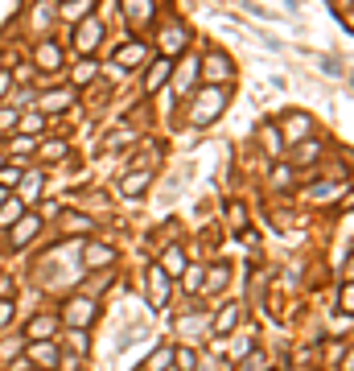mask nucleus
I'll return each instance as SVG.
<instances>
[{
    "label": "nucleus",
    "instance_id": "37",
    "mask_svg": "<svg viewBox=\"0 0 354 371\" xmlns=\"http://www.w3.org/2000/svg\"><path fill=\"white\" fill-rule=\"evenodd\" d=\"M239 371H268V355H264V351H247V355L239 359Z\"/></svg>",
    "mask_w": 354,
    "mask_h": 371
},
{
    "label": "nucleus",
    "instance_id": "11",
    "mask_svg": "<svg viewBox=\"0 0 354 371\" xmlns=\"http://www.w3.org/2000/svg\"><path fill=\"white\" fill-rule=\"evenodd\" d=\"M74 95H78L74 87H49V91H37V103H33V107H37L42 116H49V120H54L58 112H66V107L74 103Z\"/></svg>",
    "mask_w": 354,
    "mask_h": 371
},
{
    "label": "nucleus",
    "instance_id": "35",
    "mask_svg": "<svg viewBox=\"0 0 354 371\" xmlns=\"http://www.w3.org/2000/svg\"><path fill=\"white\" fill-rule=\"evenodd\" d=\"M173 363H177V371H198V351L189 343L173 346Z\"/></svg>",
    "mask_w": 354,
    "mask_h": 371
},
{
    "label": "nucleus",
    "instance_id": "24",
    "mask_svg": "<svg viewBox=\"0 0 354 371\" xmlns=\"http://www.w3.org/2000/svg\"><path fill=\"white\" fill-rule=\"evenodd\" d=\"M227 281H231V264L218 260V264H211V269H202V293H223Z\"/></svg>",
    "mask_w": 354,
    "mask_h": 371
},
{
    "label": "nucleus",
    "instance_id": "26",
    "mask_svg": "<svg viewBox=\"0 0 354 371\" xmlns=\"http://www.w3.org/2000/svg\"><path fill=\"white\" fill-rule=\"evenodd\" d=\"M46 128H49V116H42L37 107H29V112H21V120H17V128L13 132H21V136H46Z\"/></svg>",
    "mask_w": 354,
    "mask_h": 371
},
{
    "label": "nucleus",
    "instance_id": "15",
    "mask_svg": "<svg viewBox=\"0 0 354 371\" xmlns=\"http://www.w3.org/2000/svg\"><path fill=\"white\" fill-rule=\"evenodd\" d=\"M58 346H54V338H42V343H29L25 346V359H29V367H37V371H54L58 367Z\"/></svg>",
    "mask_w": 354,
    "mask_h": 371
},
{
    "label": "nucleus",
    "instance_id": "23",
    "mask_svg": "<svg viewBox=\"0 0 354 371\" xmlns=\"http://www.w3.org/2000/svg\"><path fill=\"white\" fill-rule=\"evenodd\" d=\"M42 186H46V173H42V170H25V173H21V182H17V190H13V194L21 198V206H29L33 198L42 194Z\"/></svg>",
    "mask_w": 354,
    "mask_h": 371
},
{
    "label": "nucleus",
    "instance_id": "1",
    "mask_svg": "<svg viewBox=\"0 0 354 371\" xmlns=\"http://www.w3.org/2000/svg\"><path fill=\"white\" fill-rule=\"evenodd\" d=\"M227 103H231V83H223V87L202 83V87L186 99V120L194 124V128H211V124L227 112Z\"/></svg>",
    "mask_w": 354,
    "mask_h": 371
},
{
    "label": "nucleus",
    "instance_id": "47",
    "mask_svg": "<svg viewBox=\"0 0 354 371\" xmlns=\"http://www.w3.org/2000/svg\"><path fill=\"white\" fill-rule=\"evenodd\" d=\"M8 371H29V359H25V355H13V359H8Z\"/></svg>",
    "mask_w": 354,
    "mask_h": 371
},
{
    "label": "nucleus",
    "instance_id": "13",
    "mask_svg": "<svg viewBox=\"0 0 354 371\" xmlns=\"http://www.w3.org/2000/svg\"><path fill=\"white\" fill-rule=\"evenodd\" d=\"M243 314H247V310H243L239 301H227V305L218 310V318L206 326V334H214V338H227V334H235L239 322H243Z\"/></svg>",
    "mask_w": 354,
    "mask_h": 371
},
{
    "label": "nucleus",
    "instance_id": "28",
    "mask_svg": "<svg viewBox=\"0 0 354 371\" xmlns=\"http://www.w3.org/2000/svg\"><path fill=\"white\" fill-rule=\"evenodd\" d=\"M91 13H95V0H71V4H58V21H66V25L83 21V17H91Z\"/></svg>",
    "mask_w": 354,
    "mask_h": 371
},
{
    "label": "nucleus",
    "instance_id": "38",
    "mask_svg": "<svg viewBox=\"0 0 354 371\" xmlns=\"http://www.w3.org/2000/svg\"><path fill=\"white\" fill-rule=\"evenodd\" d=\"M91 235L95 231V219H87V215H66V235Z\"/></svg>",
    "mask_w": 354,
    "mask_h": 371
},
{
    "label": "nucleus",
    "instance_id": "5",
    "mask_svg": "<svg viewBox=\"0 0 354 371\" xmlns=\"http://www.w3.org/2000/svg\"><path fill=\"white\" fill-rule=\"evenodd\" d=\"M157 54H153V46L144 42V37H128L124 46L116 49V58H112V66H119V71H144L148 62H153Z\"/></svg>",
    "mask_w": 354,
    "mask_h": 371
},
{
    "label": "nucleus",
    "instance_id": "25",
    "mask_svg": "<svg viewBox=\"0 0 354 371\" xmlns=\"http://www.w3.org/2000/svg\"><path fill=\"white\" fill-rule=\"evenodd\" d=\"M268 186H272V190H293V186H297V170H293V165H288V161H272V165H268Z\"/></svg>",
    "mask_w": 354,
    "mask_h": 371
},
{
    "label": "nucleus",
    "instance_id": "36",
    "mask_svg": "<svg viewBox=\"0 0 354 371\" xmlns=\"http://www.w3.org/2000/svg\"><path fill=\"white\" fill-rule=\"evenodd\" d=\"M21 173H25V165H8V161H4V165H0V186L13 194V190H17V182H21Z\"/></svg>",
    "mask_w": 354,
    "mask_h": 371
},
{
    "label": "nucleus",
    "instance_id": "10",
    "mask_svg": "<svg viewBox=\"0 0 354 371\" xmlns=\"http://www.w3.org/2000/svg\"><path fill=\"white\" fill-rule=\"evenodd\" d=\"M321 148H326V145H321L317 136H305V141L288 145V165H293V170H313V165H317V161L326 157Z\"/></svg>",
    "mask_w": 354,
    "mask_h": 371
},
{
    "label": "nucleus",
    "instance_id": "52",
    "mask_svg": "<svg viewBox=\"0 0 354 371\" xmlns=\"http://www.w3.org/2000/svg\"><path fill=\"white\" fill-rule=\"evenodd\" d=\"M268 371H272V367H268Z\"/></svg>",
    "mask_w": 354,
    "mask_h": 371
},
{
    "label": "nucleus",
    "instance_id": "16",
    "mask_svg": "<svg viewBox=\"0 0 354 371\" xmlns=\"http://www.w3.org/2000/svg\"><path fill=\"white\" fill-rule=\"evenodd\" d=\"M54 21H58V0H37V4H29V29H33V33L49 37Z\"/></svg>",
    "mask_w": 354,
    "mask_h": 371
},
{
    "label": "nucleus",
    "instance_id": "22",
    "mask_svg": "<svg viewBox=\"0 0 354 371\" xmlns=\"http://www.w3.org/2000/svg\"><path fill=\"white\" fill-rule=\"evenodd\" d=\"M66 153H71V141H66V136H42V141H37V157H42L46 165L66 161Z\"/></svg>",
    "mask_w": 354,
    "mask_h": 371
},
{
    "label": "nucleus",
    "instance_id": "51",
    "mask_svg": "<svg viewBox=\"0 0 354 371\" xmlns=\"http://www.w3.org/2000/svg\"><path fill=\"white\" fill-rule=\"evenodd\" d=\"M58 4H71V0H58Z\"/></svg>",
    "mask_w": 354,
    "mask_h": 371
},
{
    "label": "nucleus",
    "instance_id": "31",
    "mask_svg": "<svg viewBox=\"0 0 354 371\" xmlns=\"http://www.w3.org/2000/svg\"><path fill=\"white\" fill-rule=\"evenodd\" d=\"M21 215H25L21 198H17V194H8L4 202H0V231H8V227H13V223L21 219Z\"/></svg>",
    "mask_w": 354,
    "mask_h": 371
},
{
    "label": "nucleus",
    "instance_id": "43",
    "mask_svg": "<svg viewBox=\"0 0 354 371\" xmlns=\"http://www.w3.org/2000/svg\"><path fill=\"white\" fill-rule=\"evenodd\" d=\"M13 318H17V310H13V297H8V301H0V330H8Z\"/></svg>",
    "mask_w": 354,
    "mask_h": 371
},
{
    "label": "nucleus",
    "instance_id": "20",
    "mask_svg": "<svg viewBox=\"0 0 354 371\" xmlns=\"http://www.w3.org/2000/svg\"><path fill=\"white\" fill-rule=\"evenodd\" d=\"M256 141H260V148H264L268 161H281L284 157V141H281V132H276V124L272 120H264L260 128H256Z\"/></svg>",
    "mask_w": 354,
    "mask_h": 371
},
{
    "label": "nucleus",
    "instance_id": "9",
    "mask_svg": "<svg viewBox=\"0 0 354 371\" xmlns=\"http://www.w3.org/2000/svg\"><path fill=\"white\" fill-rule=\"evenodd\" d=\"M276 132H281L284 148H288V145H297V141L313 136V116H309V112H284V120L276 124Z\"/></svg>",
    "mask_w": 354,
    "mask_h": 371
},
{
    "label": "nucleus",
    "instance_id": "14",
    "mask_svg": "<svg viewBox=\"0 0 354 371\" xmlns=\"http://www.w3.org/2000/svg\"><path fill=\"white\" fill-rule=\"evenodd\" d=\"M169 74H173V62H169V58H153V62L144 66V87H141V95L153 99V95H157V91L169 83Z\"/></svg>",
    "mask_w": 354,
    "mask_h": 371
},
{
    "label": "nucleus",
    "instance_id": "42",
    "mask_svg": "<svg viewBox=\"0 0 354 371\" xmlns=\"http://www.w3.org/2000/svg\"><path fill=\"white\" fill-rule=\"evenodd\" d=\"M87 346H91L87 330H78V326H74V330H71V351H74V355H87Z\"/></svg>",
    "mask_w": 354,
    "mask_h": 371
},
{
    "label": "nucleus",
    "instance_id": "8",
    "mask_svg": "<svg viewBox=\"0 0 354 371\" xmlns=\"http://www.w3.org/2000/svg\"><path fill=\"white\" fill-rule=\"evenodd\" d=\"M42 215H33V211H25L21 219L13 223L8 231H4V244H8V252H21V247H29L33 240H37V231H42Z\"/></svg>",
    "mask_w": 354,
    "mask_h": 371
},
{
    "label": "nucleus",
    "instance_id": "29",
    "mask_svg": "<svg viewBox=\"0 0 354 371\" xmlns=\"http://www.w3.org/2000/svg\"><path fill=\"white\" fill-rule=\"evenodd\" d=\"M95 74H99V62H95V58H78V62H74V91H87V87H91L95 83Z\"/></svg>",
    "mask_w": 354,
    "mask_h": 371
},
{
    "label": "nucleus",
    "instance_id": "2",
    "mask_svg": "<svg viewBox=\"0 0 354 371\" xmlns=\"http://www.w3.org/2000/svg\"><path fill=\"white\" fill-rule=\"evenodd\" d=\"M148 46H153V54H157V58L177 62V58L194 46V29H189L186 21H165V25H157V37H153Z\"/></svg>",
    "mask_w": 354,
    "mask_h": 371
},
{
    "label": "nucleus",
    "instance_id": "41",
    "mask_svg": "<svg viewBox=\"0 0 354 371\" xmlns=\"http://www.w3.org/2000/svg\"><path fill=\"white\" fill-rule=\"evenodd\" d=\"M317 62H321V71L330 74V78H338V74H346V62H342V58H334V54H321Z\"/></svg>",
    "mask_w": 354,
    "mask_h": 371
},
{
    "label": "nucleus",
    "instance_id": "7",
    "mask_svg": "<svg viewBox=\"0 0 354 371\" xmlns=\"http://www.w3.org/2000/svg\"><path fill=\"white\" fill-rule=\"evenodd\" d=\"M62 66H66V49H62V42L37 37V46H33V71L37 74H58Z\"/></svg>",
    "mask_w": 354,
    "mask_h": 371
},
{
    "label": "nucleus",
    "instance_id": "3",
    "mask_svg": "<svg viewBox=\"0 0 354 371\" xmlns=\"http://www.w3.org/2000/svg\"><path fill=\"white\" fill-rule=\"evenodd\" d=\"M235 58L227 54V49H218V46H206L202 54H198V78L202 83H214V87H223V83H235Z\"/></svg>",
    "mask_w": 354,
    "mask_h": 371
},
{
    "label": "nucleus",
    "instance_id": "46",
    "mask_svg": "<svg viewBox=\"0 0 354 371\" xmlns=\"http://www.w3.org/2000/svg\"><path fill=\"white\" fill-rule=\"evenodd\" d=\"M13 87H17V83H13V74H8V71H0V103L8 99V91H13Z\"/></svg>",
    "mask_w": 354,
    "mask_h": 371
},
{
    "label": "nucleus",
    "instance_id": "40",
    "mask_svg": "<svg viewBox=\"0 0 354 371\" xmlns=\"http://www.w3.org/2000/svg\"><path fill=\"white\" fill-rule=\"evenodd\" d=\"M17 120H21V112H17V107H13V103H4V107H0V132H4V136H8V132H13V128H17Z\"/></svg>",
    "mask_w": 354,
    "mask_h": 371
},
{
    "label": "nucleus",
    "instance_id": "19",
    "mask_svg": "<svg viewBox=\"0 0 354 371\" xmlns=\"http://www.w3.org/2000/svg\"><path fill=\"white\" fill-rule=\"evenodd\" d=\"M107 264H116V247H112V244H99V240H91V244L83 247V269H87V272L107 269Z\"/></svg>",
    "mask_w": 354,
    "mask_h": 371
},
{
    "label": "nucleus",
    "instance_id": "33",
    "mask_svg": "<svg viewBox=\"0 0 354 371\" xmlns=\"http://www.w3.org/2000/svg\"><path fill=\"white\" fill-rule=\"evenodd\" d=\"M136 141H141V128H132V124L119 128V132H112V136H103V145L107 148H128V145H136Z\"/></svg>",
    "mask_w": 354,
    "mask_h": 371
},
{
    "label": "nucleus",
    "instance_id": "17",
    "mask_svg": "<svg viewBox=\"0 0 354 371\" xmlns=\"http://www.w3.org/2000/svg\"><path fill=\"white\" fill-rule=\"evenodd\" d=\"M95 310H99V305H95L91 297L78 293V297H71V301H66V322H71V326H78V330H87V326L95 322Z\"/></svg>",
    "mask_w": 354,
    "mask_h": 371
},
{
    "label": "nucleus",
    "instance_id": "50",
    "mask_svg": "<svg viewBox=\"0 0 354 371\" xmlns=\"http://www.w3.org/2000/svg\"><path fill=\"white\" fill-rule=\"evenodd\" d=\"M0 165H4V153H0Z\"/></svg>",
    "mask_w": 354,
    "mask_h": 371
},
{
    "label": "nucleus",
    "instance_id": "12",
    "mask_svg": "<svg viewBox=\"0 0 354 371\" xmlns=\"http://www.w3.org/2000/svg\"><path fill=\"white\" fill-rule=\"evenodd\" d=\"M144 281H148V305H153V310H165V305H169V293H173V276H165V272H161V264H148Z\"/></svg>",
    "mask_w": 354,
    "mask_h": 371
},
{
    "label": "nucleus",
    "instance_id": "21",
    "mask_svg": "<svg viewBox=\"0 0 354 371\" xmlns=\"http://www.w3.org/2000/svg\"><path fill=\"white\" fill-rule=\"evenodd\" d=\"M54 334H58V318L54 314H33L25 322V338L29 343H42V338H54Z\"/></svg>",
    "mask_w": 354,
    "mask_h": 371
},
{
    "label": "nucleus",
    "instance_id": "34",
    "mask_svg": "<svg viewBox=\"0 0 354 371\" xmlns=\"http://www.w3.org/2000/svg\"><path fill=\"white\" fill-rule=\"evenodd\" d=\"M169 367H173V346H157L141 371H169Z\"/></svg>",
    "mask_w": 354,
    "mask_h": 371
},
{
    "label": "nucleus",
    "instance_id": "27",
    "mask_svg": "<svg viewBox=\"0 0 354 371\" xmlns=\"http://www.w3.org/2000/svg\"><path fill=\"white\" fill-rule=\"evenodd\" d=\"M29 153H37V136H21V132H8L4 136V157H29Z\"/></svg>",
    "mask_w": 354,
    "mask_h": 371
},
{
    "label": "nucleus",
    "instance_id": "4",
    "mask_svg": "<svg viewBox=\"0 0 354 371\" xmlns=\"http://www.w3.org/2000/svg\"><path fill=\"white\" fill-rule=\"evenodd\" d=\"M103 33H107V21H99L95 13L83 17V21H74V58H95Z\"/></svg>",
    "mask_w": 354,
    "mask_h": 371
},
{
    "label": "nucleus",
    "instance_id": "32",
    "mask_svg": "<svg viewBox=\"0 0 354 371\" xmlns=\"http://www.w3.org/2000/svg\"><path fill=\"white\" fill-rule=\"evenodd\" d=\"M4 103H13L17 112H25V107H33V103H37V87H33V83H29V87H13Z\"/></svg>",
    "mask_w": 354,
    "mask_h": 371
},
{
    "label": "nucleus",
    "instance_id": "44",
    "mask_svg": "<svg viewBox=\"0 0 354 371\" xmlns=\"http://www.w3.org/2000/svg\"><path fill=\"white\" fill-rule=\"evenodd\" d=\"M186 293H202V269L186 272Z\"/></svg>",
    "mask_w": 354,
    "mask_h": 371
},
{
    "label": "nucleus",
    "instance_id": "39",
    "mask_svg": "<svg viewBox=\"0 0 354 371\" xmlns=\"http://www.w3.org/2000/svg\"><path fill=\"white\" fill-rule=\"evenodd\" d=\"M227 223H231L235 231H243V227H247V206H243V202H227Z\"/></svg>",
    "mask_w": 354,
    "mask_h": 371
},
{
    "label": "nucleus",
    "instance_id": "49",
    "mask_svg": "<svg viewBox=\"0 0 354 371\" xmlns=\"http://www.w3.org/2000/svg\"><path fill=\"white\" fill-rule=\"evenodd\" d=\"M4 198H8V190H4V186H0V202H4Z\"/></svg>",
    "mask_w": 354,
    "mask_h": 371
},
{
    "label": "nucleus",
    "instance_id": "6",
    "mask_svg": "<svg viewBox=\"0 0 354 371\" xmlns=\"http://www.w3.org/2000/svg\"><path fill=\"white\" fill-rule=\"evenodd\" d=\"M119 17L132 33H144L157 25V0H119Z\"/></svg>",
    "mask_w": 354,
    "mask_h": 371
},
{
    "label": "nucleus",
    "instance_id": "18",
    "mask_svg": "<svg viewBox=\"0 0 354 371\" xmlns=\"http://www.w3.org/2000/svg\"><path fill=\"white\" fill-rule=\"evenodd\" d=\"M153 186V165H144V170H128L119 177V194L124 198H144V190Z\"/></svg>",
    "mask_w": 354,
    "mask_h": 371
},
{
    "label": "nucleus",
    "instance_id": "45",
    "mask_svg": "<svg viewBox=\"0 0 354 371\" xmlns=\"http://www.w3.org/2000/svg\"><path fill=\"white\" fill-rule=\"evenodd\" d=\"M350 310H354V289H350V281L342 285V314L350 318Z\"/></svg>",
    "mask_w": 354,
    "mask_h": 371
},
{
    "label": "nucleus",
    "instance_id": "30",
    "mask_svg": "<svg viewBox=\"0 0 354 371\" xmlns=\"http://www.w3.org/2000/svg\"><path fill=\"white\" fill-rule=\"evenodd\" d=\"M157 264H161L165 276H182V272H186V252H182V247H165Z\"/></svg>",
    "mask_w": 354,
    "mask_h": 371
},
{
    "label": "nucleus",
    "instance_id": "48",
    "mask_svg": "<svg viewBox=\"0 0 354 371\" xmlns=\"http://www.w3.org/2000/svg\"><path fill=\"white\" fill-rule=\"evenodd\" d=\"M8 297H13V281L0 272V301H8Z\"/></svg>",
    "mask_w": 354,
    "mask_h": 371
}]
</instances>
